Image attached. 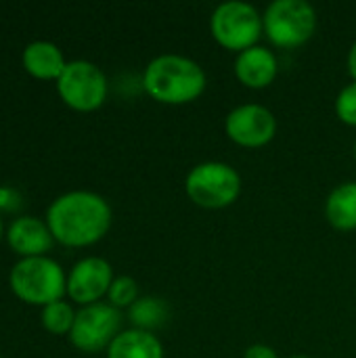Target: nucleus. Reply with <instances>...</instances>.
<instances>
[{
  "label": "nucleus",
  "instance_id": "1",
  "mask_svg": "<svg viewBox=\"0 0 356 358\" xmlns=\"http://www.w3.org/2000/svg\"><path fill=\"white\" fill-rule=\"evenodd\" d=\"M52 239L67 248H86L101 241L111 227L109 203L92 191H69L57 197L46 212Z\"/></svg>",
  "mask_w": 356,
  "mask_h": 358
},
{
  "label": "nucleus",
  "instance_id": "2",
  "mask_svg": "<svg viewBox=\"0 0 356 358\" xmlns=\"http://www.w3.org/2000/svg\"><path fill=\"white\" fill-rule=\"evenodd\" d=\"M143 86L147 94L164 105H187L206 90V73L199 63L183 55L155 57L145 73Z\"/></svg>",
  "mask_w": 356,
  "mask_h": 358
},
{
  "label": "nucleus",
  "instance_id": "3",
  "mask_svg": "<svg viewBox=\"0 0 356 358\" xmlns=\"http://www.w3.org/2000/svg\"><path fill=\"white\" fill-rule=\"evenodd\" d=\"M8 283L21 302L42 308L63 300L67 294V277L63 268L46 256L21 258L13 266Z\"/></svg>",
  "mask_w": 356,
  "mask_h": 358
},
{
  "label": "nucleus",
  "instance_id": "4",
  "mask_svg": "<svg viewBox=\"0 0 356 358\" xmlns=\"http://www.w3.org/2000/svg\"><path fill=\"white\" fill-rule=\"evenodd\" d=\"M185 191L195 206L222 210L237 201L241 193V176L225 162H204L187 174Z\"/></svg>",
  "mask_w": 356,
  "mask_h": 358
},
{
  "label": "nucleus",
  "instance_id": "5",
  "mask_svg": "<svg viewBox=\"0 0 356 358\" xmlns=\"http://www.w3.org/2000/svg\"><path fill=\"white\" fill-rule=\"evenodd\" d=\"M266 38L279 48H298L317 29V10L306 0H275L262 15Z\"/></svg>",
  "mask_w": 356,
  "mask_h": 358
},
{
  "label": "nucleus",
  "instance_id": "6",
  "mask_svg": "<svg viewBox=\"0 0 356 358\" xmlns=\"http://www.w3.org/2000/svg\"><path fill=\"white\" fill-rule=\"evenodd\" d=\"M212 38L227 50L243 52L260 40L264 31L262 15L248 2L229 0L214 8L210 19Z\"/></svg>",
  "mask_w": 356,
  "mask_h": 358
},
{
  "label": "nucleus",
  "instance_id": "7",
  "mask_svg": "<svg viewBox=\"0 0 356 358\" xmlns=\"http://www.w3.org/2000/svg\"><path fill=\"white\" fill-rule=\"evenodd\" d=\"M57 92L63 103L76 111H94L107 99V78L90 61H69L57 80Z\"/></svg>",
  "mask_w": 356,
  "mask_h": 358
},
{
  "label": "nucleus",
  "instance_id": "8",
  "mask_svg": "<svg viewBox=\"0 0 356 358\" xmlns=\"http://www.w3.org/2000/svg\"><path fill=\"white\" fill-rule=\"evenodd\" d=\"M122 315L111 304H90L76 313L73 327L69 331L71 344L82 352H101L122 334Z\"/></svg>",
  "mask_w": 356,
  "mask_h": 358
},
{
  "label": "nucleus",
  "instance_id": "9",
  "mask_svg": "<svg viewBox=\"0 0 356 358\" xmlns=\"http://www.w3.org/2000/svg\"><path fill=\"white\" fill-rule=\"evenodd\" d=\"M225 130H227V136L235 145L258 149V147L269 145L275 138L277 120L271 109L256 105V103H248V105L235 107L227 115Z\"/></svg>",
  "mask_w": 356,
  "mask_h": 358
},
{
  "label": "nucleus",
  "instance_id": "10",
  "mask_svg": "<svg viewBox=\"0 0 356 358\" xmlns=\"http://www.w3.org/2000/svg\"><path fill=\"white\" fill-rule=\"evenodd\" d=\"M113 283V268L107 260L90 256L80 260L67 277V294L82 306L97 304L109 294Z\"/></svg>",
  "mask_w": 356,
  "mask_h": 358
},
{
  "label": "nucleus",
  "instance_id": "11",
  "mask_svg": "<svg viewBox=\"0 0 356 358\" xmlns=\"http://www.w3.org/2000/svg\"><path fill=\"white\" fill-rule=\"evenodd\" d=\"M10 250L23 258L44 256L52 248V233L48 224L36 216H21L13 220L6 233Z\"/></svg>",
  "mask_w": 356,
  "mask_h": 358
},
{
  "label": "nucleus",
  "instance_id": "12",
  "mask_svg": "<svg viewBox=\"0 0 356 358\" xmlns=\"http://www.w3.org/2000/svg\"><path fill=\"white\" fill-rule=\"evenodd\" d=\"M279 71L277 57L264 46H252L237 55L235 59V76L245 88H266L275 82Z\"/></svg>",
  "mask_w": 356,
  "mask_h": 358
},
{
  "label": "nucleus",
  "instance_id": "13",
  "mask_svg": "<svg viewBox=\"0 0 356 358\" xmlns=\"http://www.w3.org/2000/svg\"><path fill=\"white\" fill-rule=\"evenodd\" d=\"M23 67L29 76L38 80H59L65 69V57L61 48L52 42H31L23 50Z\"/></svg>",
  "mask_w": 356,
  "mask_h": 358
},
{
  "label": "nucleus",
  "instance_id": "14",
  "mask_svg": "<svg viewBox=\"0 0 356 358\" xmlns=\"http://www.w3.org/2000/svg\"><path fill=\"white\" fill-rule=\"evenodd\" d=\"M107 358H164V346L153 331H122L107 348Z\"/></svg>",
  "mask_w": 356,
  "mask_h": 358
},
{
  "label": "nucleus",
  "instance_id": "15",
  "mask_svg": "<svg viewBox=\"0 0 356 358\" xmlns=\"http://www.w3.org/2000/svg\"><path fill=\"white\" fill-rule=\"evenodd\" d=\"M325 216L336 231L356 229V182L336 187L325 203Z\"/></svg>",
  "mask_w": 356,
  "mask_h": 358
},
{
  "label": "nucleus",
  "instance_id": "16",
  "mask_svg": "<svg viewBox=\"0 0 356 358\" xmlns=\"http://www.w3.org/2000/svg\"><path fill=\"white\" fill-rule=\"evenodd\" d=\"M166 317H168V308L157 298H138L130 306V321H132L134 329L151 331V329L159 327L166 321Z\"/></svg>",
  "mask_w": 356,
  "mask_h": 358
},
{
  "label": "nucleus",
  "instance_id": "17",
  "mask_svg": "<svg viewBox=\"0 0 356 358\" xmlns=\"http://www.w3.org/2000/svg\"><path fill=\"white\" fill-rule=\"evenodd\" d=\"M40 319H42V327L48 334H52V336H65L67 334L69 336L73 321H76V310L67 302L59 300V302L44 306Z\"/></svg>",
  "mask_w": 356,
  "mask_h": 358
},
{
  "label": "nucleus",
  "instance_id": "18",
  "mask_svg": "<svg viewBox=\"0 0 356 358\" xmlns=\"http://www.w3.org/2000/svg\"><path fill=\"white\" fill-rule=\"evenodd\" d=\"M109 304L120 308H130L138 300V285L132 277H115L109 287Z\"/></svg>",
  "mask_w": 356,
  "mask_h": 358
},
{
  "label": "nucleus",
  "instance_id": "19",
  "mask_svg": "<svg viewBox=\"0 0 356 358\" xmlns=\"http://www.w3.org/2000/svg\"><path fill=\"white\" fill-rule=\"evenodd\" d=\"M336 113L338 120L344 122L346 126H356V82L342 88L336 101Z\"/></svg>",
  "mask_w": 356,
  "mask_h": 358
},
{
  "label": "nucleus",
  "instance_id": "20",
  "mask_svg": "<svg viewBox=\"0 0 356 358\" xmlns=\"http://www.w3.org/2000/svg\"><path fill=\"white\" fill-rule=\"evenodd\" d=\"M243 358H279V357H277V352H275L271 346H266V344H254V346H250V348L245 350Z\"/></svg>",
  "mask_w": 356,
  "mask_h": 358
},
{
  "label": "nucleus",
  "instance_id": "21",
  "mask_svg": "<svg viewBox=\"0 0 356 358\" xmlns=\"http://www.w3.org/2000/svg\"><path fill=\"white\" fill-rule=\"evenodd\" d=\"M348 73L353 76V80L356 82V42L353 44L350 52H348Z\"/></svg>",
  "mask_w": 356,
  "mask_h": 358
},
{
  "label": "nucleus",
  "instance_id": "22",
  "mask_svg": "<svg viewBox=\"0 0 356 358\" xmlns=\"http://www.w3.org/2000/svg\"><path fill=\"white\" fill-rule=\"evenodd\" d=\"M290 358H313V357H302V355H296V357H290Z\"/></svg>",
  "mask_w": 356,
  "mask_h": 358
},
{
  "label": "nucleus",
  "instance_id": "23",
  "mask_svg": "<svg viewBox=\"0 0 356 358\" xmlns=\"http://www.w3.org/2000/svg\"><path fill=\"white\" fill-rule=\"evenodd\" d=\"M0 239H2V218H0Z\"/></svg>",
  "mask_w": 356,
  "mask_h": 358
},
{
  "label": "nucleus",
  "instance_id": "24",
  "mask_svg": "<svg viewBox=\"0 0 356 358\" xmlns=\"http://www.w3.org/2000/svg\"><path fill=\"white\" fill-rule=\"evenodd\" d=\"M355 159H356V141H355Z\"/></svg>",
  "mask_w": 356,
  "mask_h": 358
},
{
  "label": "nucleus",
  "instance_id": "25",
  "mask_svg": "<svg viewBox=\"0 0 356 358\" xmlns=\"http://www.w3.org/2000/svg\"><path fill=\"white\" fill-rule=\"evenodd\" d=\"M0 358H2V357H0Z\"/></svg>",
  "mask_w": 356,
  "mask_h": 358
}]
</instances>
